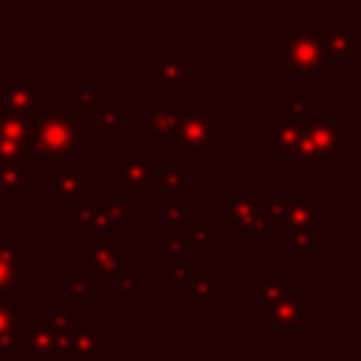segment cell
<instances>
[{
  "instance_id": "cell-27",
  "label": "cell",
  "mask_w": 361,
  "mask_h": 361,
  "mask_svg": "<svg viewBox=\"0 0 361 361\" xmlns=\"http://www.w3.org/2000/svg\"><path fill=\"white\" fill-rule=\"evenodd\" d=\"M149 178H152V189L155 192H178L180 180H183V172L178 166H155Z\"/></svg>"
},
{
  "instance_id": "cell-4",
  "label": "cell",
  "mask_w": 361,
  "mask_h": 361,
  "mask_svg": "<svg viewBox=\"0 0 361 361\" xmlns=\"http://www.w3.org/2000/svg\"><path fill=\"white\" fill-rule=\"evenodd\" d=\"M197 116H206V102H166V104H158L147 116V127L152 130L155 138L175 141L180 124H186L189 118H197Z\"/></svg>"
},
{
  "instance_id": "cell-20",
  "label": "cell",
  "mask_w": 361,
  "mask_h": 361,
  "mask_svg": "<svg viewBox=\"0 0 361 361\" xmlns=\"http://www.w3.org/2000/svg\"><path fill=\"white\" fill-rule=\"evenodd\" d=\"M20 347H25V353H28L31 358L54 355V353H56V333H54L51 327L39 324V322H31V327H28V333H25V338H23Z\"/></svg>"
},
{
  "instance_id": "cell-10",
  "label": "cell",
  "mask_w": 361,
  "mask_h": 361,
  "mask_svg": "<svg viewBox=\"0 0 361 361\" xmlns=\"http://www.w3.org/2000/svg\"><path fill=\"white\" fill-rule=\"evenodd\" d=\"M353 51H361V39L350 34L347 28L322 25V62L327 65H344Z\"/></svg>"
},
{
  "instance_id": "cell-35",
  "label": "cell",
  "mask_w": 361,
  "mask_h": 361,
  "mask_svg": "<svg viewBox=\"0 0 361 361\" xmlns=\"http://www.w3.org/2000/svg\"><path fill=\"white\" fill-rule=\"evenodd\" d=\"M14 353H17V344H14V338H11V336L0 338V358H11Z\"/></svg>"
},
{
  "instance_id": "cell-18",
  "label": "cell",
  "mask_w": 361,
  "mask_h": 361,
  "mask_svg": "<svg viewBox=\"0 0 361 361\" xmlns=\"http://www.w3.org/2000/svg\"><path fill=\"white\" fill-rule=\"evenodd\" d=\"M271 135H274V152H279V155H293L296 147L305 138L299 121L285 118V116H274L271 118Z\"/></svg>"
},
{
  "instance_id": "cell-16",
  "label": "cell",
  "mask_w": 361,
  "mask_h": 361,
  "mask_svg": "<svg viewBox=\"0 0 361 361\" xmlns=\"http://www.w3.org/2000/svg\"><path fill=\"white\" fill-rule=\"evenodd\" d=\"M189 76H195V65H192V62H186L180 51H169V54H166V59L155 68V87L166 90V87L180 85V82H183V79H189Z\"/></svg>"
},
{
  "instance_id": "cell-31",
  "label": "cell",
  "mask_w": 361,
  "mask_h": 361,
  "mask_svg": "<svg viewBox=\"0 0 361 361\" xmlns=\"http://www.w3.org/2000/svg\"><path fill=\"white\" fill-rule=\"evenodd\" d=\"M257 296H259V305L262 307H276L279 302H285L290 293L285 290L282 282H271V279H262L257 282Z\"/></svg>"
},
{
  "instance_id": "cell-23",
  "label": "cell",
  "mask_w": 361,
  "mask_h": 361,
  "mask_svg": "<svg viewBox=\"0 0 361 361\" xmlns=\"http://www.w3.org/2000/svg\"><path fill=\"white\" fill-rule=\"evenodd\" d=\"M68 217H73L79 226L93 228V231H104L107 228V214L102 206H79V203H68L65 206Z\"/></svg>"
},
{
  "instance_id": "cell-30",
  "label": "cell",
  "mask_w": 361,
  "mask_h": 361,
  "mask_svg": "<svg viewBox=\"0 0 361 361\" xmlns=\"http://www.w3.org/2000/svg\"><path fill=\"white\" fill-rule=\"evenodd\" d=\"M76 107H79L82 116H90V118H93L96 113L104 110V90H102V87H85V90H79Z\"/></svg>"
},
{
  "instance_id": "cell-28",
  "label": "cell",
  "mask_w": 361,
  "mask_h": 361,
  "mask_svg": "<svg viewBox=\"0 0 361 361\" xmlns=\"http://www.w3.org/2000/svg\"><path fill=\"white\" fill-rule=\"evenodd\" d=\"M113 285L121 296H138V293H144V271L141 268H127L118 276H113Z\"/></svg>"
},
{
  "instance_id": "cell-36",
  "label": "cell",
  "mask_w": 361,
  "mask_h": 361,
  "mask_svg": "<svg viewBox=\"0 0 361 361\" xmlns=\"http://www.w3.org/2000/svg\"><path fill=\"white\" fill-rule=\"evenodd\" d=\"M11 203H14V197H11L8 192H3V186H0V214H3V209L11 206Z\"/></svg>"
},
{
  "instance_id": "cell-26",
  "label": "cell",
  "mask_w": 361,
  "mask_h": 361,
  "mask_svg": "<svg viewBox=\"0 0 361 361\" xmlns=\"http://www.w3.org/2000/svg\"><path fill=\"white\" fill-rule=\"evenodd\" d=\"M307 107H310V93L305 87H288L282 93V113L279 116L296 121V118H302L307 113Z\"/></svg>"
},
{
  "instance_id": "cell-29",
  "label": "cell",
  "mask_w": 361,
  "mask_h": 361,
  "mask_svg": "<svg viewBox=\"0 0 361 361\" xmlns=\"http://www.w3.org/2000/svg\"><path fill=\"white\" fill-rule=\"evenodd\" d=\"M282 237L288 245H293L296 251L305 254L322 243V228H293V231H282Z\"/></svg>"
},
{
  "instance_id": "cell-6",
  "label": "cell",
  "mask_w": 361,
  "mask_h": 361,
  "mask_svg": "<svg viewBox=\"0 0 361 361\" xmlns=\"http://www.w3.org/2000/svg\"><path fill=\"white\" fill-rule=\"evenodd\" d=\"M217 214L228 217L237 231H262V228H268V212H265V203H259L257 195L234 192L231 203L217 206Z\"/></svg>"
},
{
  "instance_id": "cell-13",
  "label": "cell",
  "mask_w": 361,
  "mask_h": 361,
  "mask_svg": "<svg viewBox=\"0 0 361 361\" xmlns=\"http://www.w3.org/2000/svg\"><path fill=\"white\" fill-rule=\"evenodd\" d=\"M155 257L166 259L169 265H178V268H192V257H195V240L186 228L180 231H172L166 240L155 243Z\"/></svg>"
},
{
  "instance_id": "cell-25",
  "label": "cell",
  "mask_w": 361,
  "mask_h": 361,
  "mask_svg": "<svg viewBox=\"0 0 361 361\" xmlns=\"http://www.w3.org/2000/svg\"><path fill=\"white\" fill-rule=\"evenodd\" d=\"M155 217H161L172 228H180V226H189V220L195 217V209L192 203H155Z\"/></svg>"
},
{
  "instance_id": "cell-9",
  "label": "cell",
  "mask_w": 361,
  "mask_h": 361,
  "mask_svg": "<svg viewBox=\"0 0 361 361\" xmlns=\"http://www.w3.org/2000/svg\"><path fill=\"white\" fill-rule=\"evenodd\" d=\"M31 135L23 118L11 113H0V161H28Z\"/></svg>"
},
{
  "instance_id": "cell-14",
  "label": "cell",
  "mask_w": 361,
  "mask_h": 361,
  "mask_svg": "<svg viewBox=\"0 0 361 361\" xmlns=\"http://www.w3.org/2000/svg\"><path fill=\"white\" fill-rule=\"evenodd\" d=\"M310 316V296H288L276 307H271V330H293Z\"/></svg>"
},
{
  "instance_id": "cell-32",
  "label": "cell",
  "mask_w": 361,
  "mask_h": 361,
  "mask_svg": "<svg viewBox=\"0 0 361 361\" xmlns=\"http://www.w3.org/2000/svg\"><path fill=\"white\" fill-rule=\"evenodd\" d=\"M90 124L99 127V130H110V127H116V130H127V127H130V116L121 113V110H116V107H107V104H104V110L96 113V116L90 118Z\"/></svg>"
},
{
  "instance_id": "cell-37",
  "label": "cell",
  "mask_w": 361,
  "mask_h": 361,
  "mask_svg": "<svg viewBox=\"0 0 361 361\" xmlns=\"http://www.w3.org/2000/svg\"><path fill=\"white\" fill-rule=\"evenodd\" d=\"M169 361H189V358H169Z\"/></svg>"
},
{
  "instance_id": "cell-11",
  "label": "cell",
  "mask_w": 361,
  "mask_h": 361,
  "mask_svg": "<svg viewBox=\"0 0 361 361\" xmlns=\"http://www.w3.org/2000/svg\"><path fill=\"white\" fill-rule=\"evenodd\" d=\"M217 130H220V116L206 113V116H197V118H189L186 124H180L175 141H180V147L189 152H203L217 138Z\"/></svg>"
},
{
  "instance_id": "cell-15",
  "label": "cell",
  "mask_w": 361,
  "mask_h": 361,
  "mask_svg": "<svg viewBox=\"0 0 361 361\" xmlns=\"http://www.w3.org/2000/svg\"><path fill=\"white\" fill-rule=\"evenodd\" d=\"M116 164H118V169H121V175H124V180L133 186V189H138V186H144L147 183V178L152 175V169L158 166V155L155 152H144V155H127V152H118L116 155Z\"/></svg>"
},
{
  "instance_id": "cell-19",
  "label": "cell",
  "mask_w": 361,
  "mask_h": 361,
  "mask_svg": "<svg viewBox=\"0 0 361 361\" xmlns=\"http://www.w3.org/2000/svg\"><path fill=\"white\" fill-rule=\"evenodd\" d=\"M180 290L186 293V296H192V302H195V307H206V302H209V296H214L217 293V282L214 279H209V274L206 271H200V268H189V274L183 276V282H180Z\"/></svg>"
},
{
  "instance_id": "cell-34",
  "label": "cell",
  "mask_w": 361,
  "mask_h": 361,
  "mask_svg": "<svg viewBox=\"0 0 361 361\" xmlns=\"http://www.w3.org/2000/svg\"><path fill=\"white\" fill-rule=\"evenodd\" d=\"M79 324V310L76 307H65V305H56L54 310H51V330H56V333H71L73 327Z\"/></svg>"
},
{
  "instance_id": "cell-1",
  "label": "cell",
  "mask_w": 361,
  "mask_h": 361,
  "mask_svg": "<svg viewBox=\"0 0 361 361\" xmlns=\"http://www.w3.org/2000/svg\"><path fill=\"white\" fill-rule=\"evenodd\" d=\"M31 135V149L39 155L42 166H62V161L68 155L76 152V141H79V116L68 113L65 102H54L48 107L45 116H39V121L28 130Z\"/></svg>"
},
{
  "instance_id": "cell-3",
  "label": "cell",
  "mask_w": 361,
  "mask_h": 361,
  "mask_svg": "<svg viewBox=\"0 0 361 361\" xmlns=\"http://www.w3.org/2000/svg\"><path fill=\"white\" fill-rule=\"evenodd\" d=\"M102 333H104L102 319H93V322L79 319V324L71 333H56V353L54 355H62V358H102L104 355Z\"/></svg>"
},
{
  "instance_id": "cell-33",
  "label": "cell",
  "mask_w": 361,
  "mask_h": 361,
  "mask_svg": "<svg viewBox=\"0 0 361 361\" xmlns=\"http://www.w3.org/2000/svg\"><path fill=\"white\" fill-rule=\"evenodd\" d=\"M186 231L192 234L195 245H197V243H209V245H217V243H220V231H217V228H212L206 217H197V214H195V217L189 220Z\"/></svg>"
},
{
  "instance_id": "cell-12",
  "label": "cell",
  "mask_w": 361,
  "mask_h": 361,
  "mask_svg": "<svg viewBox=\"0 0 361 361\" xmlns=\"http://www.w3.org/2000/svg\"><path fill=\"white\" fill-rule=\"evenodd\" d=\"M54 192H51V200L56 206H68V203H76L79 195L90 192L93 189V180H87L79 169H68V166H56L54 169Z\"/></svg>"
},
{
  "instance_id": "cell-5",
  "label": "cell",
  "mask_w": 361,
  "mask_h": 361,
  "mask_svg": "<svg viewBox=\"0 0 361 361\" xmlns=\"http://www.w3.org/2000/svg\"><path fill=\"white\" fill-rule=\"evenodd\" d=\"M299 121V127H302V133H305V138L322 152V155H327V158H338V155H344L347 152V130L344 127H338L336 121H330V118H322V116H313V113H305L302 118H296Z\"/></svg>"
},
{
  "instance_id": "cell-24",
  "label": "cell",
  "mask_w": 361,
  "mask_h": 361,
  "mask_svg": "<svg viewBox=\"0 0 361 361\" xmlns=\"http://www.w3.org/2000/svg\"><path fill=\"white\" fill-rule=\"evenodd\" d=\"M102 209H104V214H107V228H113V231H127V228H130V212L118 203V195H116L113 189L104 192Z\"/></svg>"
},
{
  "instance_id": "cell-7",
  "label": "cell",
  "mask_w": 361,
  "mask_h": 361,
  "mask_svg": "<svg viewBox=\"0 0 361 361\" xmlns=\"http://www.w3.org/2000/svg\"><path fill=\"white\" fill-rule=\"evenodd\" d=\"M0 93H3V102H6V113L23 118L28 130L39 121L42 107H39L37 93L31 90V85H28L25 79H17V76H0Z\"/></svg>"
},
{
  "instance_id": "cell-8",
  "label": "cell",
  "mask_w": 361,
  "mask_h": 361,
  "mask_svg": "<svg viewBox=\"0 0 361 361\" xmlns=\"http://www.w3.org/2000/svg\"><path fill=\"white\" fill-rule=\"evenodd\" d=\"M25 243H0V305H14V290L25 276Z\"/></svg>"
},
{
  "instance_id": "cell-21",
  "label": "cell",
  "mask_w": 361,
  "mask_h": 361,
  "mask_svg": "<svg viewBox=\"0 0 361 361\" xmlns=\"http://www.w3.org/2000/svg\"><path fill=\"white\" fill-rule=\"evenodd\" d=\"M0 186L17 200L28 189V161H0Z\"/></svg>"
},
{
  "instance_id": "cell-17",
  "label": "cell",
  "mask_w": 361,
  "mask_h": 361,
  "mask_svg": "<svg viewBox=\"0 0 361 361\" xmlns=\"http://www.w3.org/2000/svg\"><path fill=\"white\" fill-rule=\"evenodd\" d=\"M127 268H133L130 265V257L118 254V245L116 243H104L102 240V243L93 245V271H99L104 279H113V276H118Z\"/></svg>"
},
{
  "instance_id": "cell-22",
  "label": "cell",
  "mask_w": 361,
  "mask_h": 361,
  "mask_svg": "<svg viewBox=\"0 0 361 361\" xmlns=\"http://www.w3.org/2000/svg\"><path fill=\"white\" fill-rule=\"evenodd\" d=\"M102 282H104V276L93 268H68L65 271V285L73 296H85V293H90V288H96Z\"/></svg>"
},
{
  "instance_id": "cell-2",
  "label": "cell",
  "mask_w": 361,
  "mask_h": 361,
  "mask_svg": "<svg viewBox=\"0 0 361 361\" xmlns=\"http://www.w3.org/2000/svg\"><path fill=\"white\" fill-rule=\"evenodd\" d=\"M282 71L288 76H319L322 62V25L299 28L293 37L282 39Z\"/></svg>"
}]
</instances>
